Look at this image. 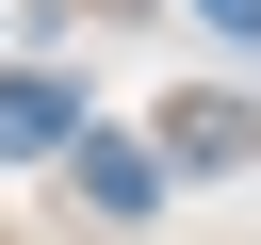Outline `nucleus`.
Masks as SVG:
<instances>
[{
    "label": "nucleus",
    "mask_w": 261,
    "mask_h": 245,
    "mask_svg": "<svg viewBox=\"0 0 261 245\" xmlns=\"http://www.w3.org/2000/svg\"><path fill=\"white\" fill-rule=\"evenodd\" d=\"M65 180H82V212H130V229H147V212H163V180H179V163H163V147H147V131H65Z\"/></svg>",
    "instance_id": "f257e3e1"
},
{
    "label": "nucleus",
    "mask_w": 261,
    "mask_h": 245,
    "mask_svg": "<svg viewBox=\"0 0 261 245\" xmlns=\"http://www.w3.org/2000/svg\"><path fill=\"white\" fill-rule=\"evenodd\" d=\"M65 131H82V98L49 65H0V163H65Z\"/></svg>",
    "instance_id": "f03ea898"
},
{
    "label": "nucleus",
    "mask_w": 261,
    "mask_h": 245,
    "mask_svg": "<svg viewBox=\"0 0 261 245\" xmlns=\"http://www.w3.org/2000/svg\"><path fill=\"white\" fill-rule=\"evenodd\" d=\"M163 163H245V98H179V147Z\"/></svg>",
    "instance_id": "7ed1b4c3"
},
{
    "label": "nucleus",
    "mask_w": 261,
    "mask_h": 245,
    "mask_svg": "<svg viewBox=\"0 0 261 245\" xmlns=\"http://www.w3.org/2000/svg\"><path fill=\"white\" fill-rule=\"evenodd\" d=\"M196 16H212V33H228V49H261V0H196Z\"/></svg>",
    "instance_id": "20e7f679"
}]
</instances>
